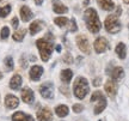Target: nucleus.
<instances>
[{"label":"nucleus","instance_id":"12","mask_svg":"<svg viewBox=\"0 0 129 121\" xmlns=\"http://www.w3.org/2000/svg\"><path fill=\"white\" fill-rule=\"evenodd\" d=\"M19 104V100L13 95H7L5 97V106L9 108V109H14L17 108Z\"/></svg>","mask_w":129,"mask_h":121},{"label":"nucleus","instance_id":"29","mask_svg":"<svg viewBox=\"0 0 129 121\" xmlns=\"http://www.w3.org/2000/svg\"><path fill=\"white\" fill-rule=\"evenodd\" d=\"M83 110H84L83 104H79V103H77V104H74V106H73V112L74 113L79 114V113H81Z\"/></svg>","mask_w":129,"mask_h":121},{"label":"nucleus","instance_id":"14","mask_svg":"<svg viewBox=\"0 0 129 121\" xmlns=\"http://www.w3.org/2000/svg\"><path fill=\"white\" fill-rule=\"evenodd\" d=\"M22 100H23L25 103H32L34 102L35 96H34V92H32L31 89L24 88L23 90H22Z\"/></svg>","mask_w":129,"mask_h":121},{"label":"nucleus","instance_id":"31","mask_svg":"<svg viewBox=\"0 0 129 121\" xmlns=\"http://www.w3.org/2000/svg\"><path fill=\"white\" fill-rule=\"evenodd\" d=\"M63 61L66 62V64H72L73 62V59H72V55L69 54V53H67L66 55L63 56Z\"/></svg>","mask_w":129,"mask_h":121},{"label":"nucleus","instance_id":"24","mask_svg":"<svg viewBox=\"0 0 129 121\" xmlns=\"http://www.w3.org/2000/svg\"><path fill=\"white\" fill-rule=\"evenodd\" d=\"M25 34H26V29H20V30H18V31H16V33L13 34V36H12V37H13L14 41L20 42V41H23Z\"/></svg>","mask_w":129,"mask_h":121},{"label":"nucleus","instance_id":"2","mask_svg":"<svg viewBox=\"0 0 129 121\" xmlns=\"http://www.w3.org/2000/svg\"><path fill=\"white\" fill-rule=\"evenodd\" d=\"M36 46L38 48V51H40L42 61L47 62V61L49 60L51 53H53V49H54L53 42H50L48 38H41V40H37Z\"/></svg>","mask_w":129,"mask_h":121},{"label":"nucleus","instance_id":"40","mask_svg":"<svg viewBox=\"0 0 129 121\" xmlns=\"http://www.w3.org/2000/svg\"><path fill=\"white\" fill-rule=\"evenodd\" d=\"M101 121H102V120H101Z\"/></svg>","mask_w":129,"mask_h":121},{"label":"nucleus","instance_id":"32","mask_svg":"<svg viewBox=\"0 0 129 121\" xmlns=\"http://www.w3.org/2000/svg\"><path fill=\"white\" fill-rule=\"evenodd\" d=\"M18 24H19L18 18H17V17H14V18L12 19V27H13L14 29H17V28H18Z\"/></svg>","mask_w":129,"mask_h":121},{"label":"nucleus","instance_id":"35","mask_svg":"<svg viewBox=\"0 0 129 121\" xmlns=\"http://www.w3.org/2000/svg\"><path fill=\"white\" fill-rule=\"evenodd\" d=\"M56 51H57V52H61V47L60 46H56Z\"/></svg>","mask_w":129,"mask_h":121},{"label":"nucleus","instance_id":"9","mask_svg":"<svg viewBox=\"0 0 129 121\" xmlns=\"http://www.w3.org/2000/svg\"><path fill=\"white\" fill-rule=\"evenodd\" d=\"M37 119H38V121H51L53 114L48 108H41L37 112Z\"/></svg>","mask_w":129,"mask_h":121},{"label":"nucleus","instance_id":"33","mask_svg":"<svg viewBox=\"0 0 129 121\" xmlns=\"http://www.w3.org/2000/svg\"><path fill=\"white\" fill-rule=\"evenodd\" d=\"M102 83V78H96V79L93 80V85L94 86H99Z\"/></svg>","mask_w":129,"mask_h":121},{"label":"nucleus","instance_id":"17","mask_svg":"<svg viewBox=\"0 0 129 121\" xmlns=\"http://www.w3.org/2000/svg\"><path fill=\"white\" fill-rule=\"evenodd\" d=\"M43 27H44V23L42 20H35V22H32L31 25H30V34H31L32 36L36 35L37 33H40L42 29H43Z\"/></svg>","mask_w":129,"mask_h":121},{"label":"nucleus","instance_id":"20","mask_svg":"<svg viewBox=\"0 0 129 121\" xmlns=\"http://www.w3.org/2000/svg\"><path fill=\"white\" fill-rule=\"evenodd\" d=\"M123 76H124V71H123L122 67H115V68H112V71H111V78H112V80H115V82L122 79Z\"/></svg>","mask_w":129,"mask_h":121},{"label":"nucleus","instance_id":"6","mask_svg":"<svg viewBox=\"0 0 129 121\" xmlns=\"http://www.w3.org/2000/svg\"><path fill=\"white\" fill-rule=\"evenodd\" d=\"M77 44H78V48L80 51L85 53V54H90L91 53V48H90V43H88L87 38L85 37L84 35H79L77 37Z\"/></svg>","mask_w":129,"mask_h":121},{"label":"nucleus","instance_id":"4","mask_svg":"<svg viewBox=\"0 0 129 121\" xmlns=\"http://www.w3.org/2000/svg\"><path fill=\"white\" fill-rule=\"evenodd\" d=\"M91 103H94V114H101L106 108V98L101 91H94L91 96Z\"/></svg>","mask_w":129,"mask_h":121},{"label":"nucleus","instance_id":"3","mask_svg":"<svg viewBox=\"0 0 129 121\" xmlns=\"http://www.w3.org/2000/svg\"><path fill=\"white\" fill-rule=\"evenodd\" d=\"M73 91H74L75 97L79 98V100H83V98L86 97V95H87L88 91H90L87 79H86V78H83V77H79L73 85Z\"/></svg>","mask_w":129,"mask_h":121},{"label":"nucleus","instance_id":"18","mask_svg":"<svg viewBox=\"0 0 129 121\" xmlns=\"http://www.w3.org/2000/svg\"><path fill=\"white\" fill-rule=\"evenodd\" d=\"M97 3L101 6V9L105 10V11H112L115 9V4L112 0H97Z\"/></svg>","mask_w":129,"mask_h":121},{"label":"nucleus","instance_id":"39","mask_svg":"<svg viewBox=\"0 0 129 121\" xmlns=\"http://www.w3.org/2000/svg\"><path fill=\"white\" fill-rule=\"evenodd\" d=\"M0 1H1V0H0Z\"/></svg>","mask_w":129,"mask_h":121},{"label":"nucleus","instance_id":"19","mask_svg":"<svg viewBox=\"0 0 129 121\" xmlns=\"http://www.w3.org/2000/svg\"><path fill=\"white\" fill-rule=\"evenodd\" d=\"M22 86V77L19 75H14L10 80V88L12 90H18Z\"/></svg>","mask_w":129,"mask_h":121},{"label":"nucleus","instance_id":"28","mask_svg":"<svg viewBox=\"0 0 129 121\" xmlns=\"http://www.w3.org/2000/svg\"><path fill=\"white\" fill-rule=\"evenodd\" d=\"M9 35H10V29H9V27H4V28L1 29L0 37L3 38V40H6V38L9 37Z\"/></svg>","mask_w":129,"mask_h":121},{"label":"nucleus","instance_id":"10","mask_svg":"<svg viewBox=\"0 0 129 121\" xmlns=\"http://www.w3.org/2000/svg\"><path fill=\"white\" fill-rule=\"evenodd\" d=\"M42 75H43V67L42 66L35 65L31 67V70H30V79L31 80H35V82L40 80Z\"/></svg>","mask_w":129,"mask_h":121},{"label":"nucleus","instance_id":"27","mask_svg":"<svg viewBox=\"0 0 129 121\" xmlns=\"http://www.w3.org/2000/svg\"><path fill=\"white\" fill-rule=\"evenodd\" d=\"M10 12H11V6H10V5H6V6L0 7V17H1V18L6 17Z\"/></svg>","mask_w":129,"mask_h":121},{"label":"nucleus","instance_id":"16","mask_svg":"<svg viewBox=\"0 0 129 121\" xmlns=\"http://www.w3.org/2000/svg\"><path fill=\"white\" fill-rule=\"evenodd\" d=\"M12 121H34V117L23 112H17L12 115Z\"/></svg>","mask_w":129,"mask_h":121},{"label":"nucleus","instance_id":"34","mask_svg":"<svg viewBox=\"0 0 129 121\" xmlns=\"http://www.w3.org/2000/svg\"><path fill=\"white\" fill-rule=\"evenodd\" d=\"M34 1H35V4L38 5V6H41V5L43 4V0H34Z\"/></svg>","mask_w":129,"mask_h":121},{"label":"nucleus","instance_id":"1","mask_svg":"<svg viewBox=\"0 0 129 121\" xmlns=\"http://www.w3.org/2000/svg\"><path fill=\"white\" fill-rule=\"evenodd\" d=\"M84 19H85V23L87 27L88 31L92 34L99 33V30L102 28V23L99 18H98V14H97L96 10L94 9H87L84 13Z\"/></svg>","mask_w":129,"mask_h":121},{"label":"nucleus","instance_id":"8","mask_svg":"<svg viewBox=\"0 0 129 121\" xmlns=\"http://www.w3.org/2000/svg\"><path fill=\"white\" fill-rule=\"evenodd\" d=\"M40 92H41L42 97L53 98V96H54V85H53L51 83L42 84L41 88H40Z\"/></svg>","mask_w":129,"mask_h":121},{"label":"nucleus","instance_id":"36","mask_svg":"<svg viewBox=\"0 0 129 121\" xmlns=\"http://www.w3.org/2000/svg\"><path fill=\"white\" fill-rule=\"evenodd\" d=\"M123 3H124V4H128V5H129V0H123Z\"/></svg>","mask_w":129,"mask_h":121},{"label":"nucleus","instance_id":"5","mask_svg":"<svg viewBox=\"0 0 129 121\" xmlns=\"http://www.w3.org/2000/svg\"><path fill=\"white\" fill-rule=\"evenodd\" d=\"M104 27H105L106 31L110 34H117L121 31V23L118 20V16L117 14H110L105 19V23H104Z\"/></svg>","mask_w":129,"mask_h":121},{"label":"nucleus","instance_id":"38","mask_svg":"<svg viewBox=\"0 0 129 121\" xmlns=\"http://www.w3.org/2000/svg\"><path fill=\"white\" fill-rule=\"evenodd\" d=\"M128 28H129V25H128Z\"/></svg>","mask_w":129,"mask_h":121},{"label":"nucleus","instance_id":"37","mask_svg":"<svg viewBox=\"0 0 129 121\" xmlns=\"http://www.w3.org/2000/svg\"><path fill=\"white\" fill-rule=\"evenodd\" d=\"M1 78H3V73L0 72V79H1Z\"/></svg>","mask_w":129,"mask_h":121},{"label":"nucleus","instance_id":"25","mask_svg":"<svg viewBox=\"0 0 129 121\" xmlns=\"http://www.w3.org/2000/svg\"><path fill=\"white\" fill-rule=\"evenodd\" d=\"M4 64H5V68H6V71L13 70V60H12L11 56H6V58H5Z\"/></svg>","mask_w":129,"mask_h":121},{"label":"nucleus","instance_id":"26","mask_svg":"<svg viewBox=\"0 0 129 121\" xmlns=\"http://www.w3.org/2000/svg\"><path fill=\"white\" fill-rule=\"evenodd\" d=\"M54 23L56 25H59V27H66L68 24V19L66 17H57V18L54 19Z\"/></svg>","mask_w":129,"mask_h":121},{"label":"nucleus","instance_id":"30","mask_svg":"<svg viewBox=\"0 0 129 121\" xmlns=\"http://www.w3.org/2000/svg\"><path fill=\"white\" fill-rule=\"evenodd\" d=\"M69 30H71L72 33H75V31L78 30V28H77V22H75L74 18L71 19V28H69Z\"/></svg>","mask_w":129,"mask_h":121},{"label":"nucleus","instance_id":"13","mask_svg":"<svg viewBox=\"0 0 129 121\" xmlns=\"http://www.w3.org/2000/svg\"><path fill=\"white\" fill-rule=\"evenodd\" d=\"M53 10L55 13L62 14L68 12V7H66L62 3H60V0H53Z\"/></svg>","mask_w":129,"mask_h":121},{"label":"nucleus","instance_id":"11","mask_svg":"<svg viewBox=\"0 0 129 121\" xmlns=\"http://www.w3.org/2000/svg\"><path fill=\"white\" fill-rule=\"evenodd\" d=\"M105 91L108 92V95L110 97H115L117 93V84L115 80H108L105 83Z\"/></svg>","mask_w":129,"mask_h":121},{"label":"nucleus","instance_id":"15","mask_svg":"<svg viewBox=\"0 0 129 121\" xmlns=\"http://www.w3.org/2000/svg\"><path fill=\"white\" fill-rule=\"evenodd\" d=\"M19 12H20V17H22L23 22H29L34 17V14H32L31 10L29 9V6H22Z\"/></svg>","mask_w":129,"mask_h":121},{"label":"nucleus","instance_id":"7","mask_svg":"<svg viewBox=\"0 0 129 121\" xmlns=\"http://www.w3.org/2000/svg\"><path fill=\"white\" fill-rule=\"evenodd\" d=\"M94 51L98 53V54H101V53H104L106 49H109V42L106 40L105 37H98L94 41Z\"/></svg>","mask_w":129,"mask_h":121},{"label":"nucleus","instance_id":"21","mask_svg":"<svg viewBox=\"0 0 129 121\" xmlns=\"http://www.w3.org/2000/svg\"><path fill=\"white\" fill-rule=\"evenodd\" d=\"M115 52H116V54L118 55V58H120V59H125V56H127V48H125L124 43L120 42V43L116 46Z\"/></svg>","mask_w":129,"mask_h":121},{"label":"nucleus","instance_id":"23","mask_svg":"<svg viewBox=\"0 0 129 121\" xmlns=\"http://www.w3.org/2000/svg\"><path fill=\"white\" fill-rule=\"evenodd\" d=\"M72 77H73V72L71 70H63L61 72V80L64 84H68L72 80Z\"/></svg>","mask_w":129,"mask_h":121},{"label":"nucleus","instance_id":"22","mask_svg":"<svg viewBox=\"0 0 129 121\" xmlns=\"http://www.w3.org/2000/svg\"><path fill=\"white\" fill-rule=\"evenodd\" d=\"M55 113L57 116L60 117H64L68 115V107L67 106H63V104H61V106H57L55 108Z\"/></svg>","mask_w":129,"mask_h":121}]
</instances>
